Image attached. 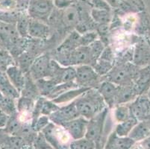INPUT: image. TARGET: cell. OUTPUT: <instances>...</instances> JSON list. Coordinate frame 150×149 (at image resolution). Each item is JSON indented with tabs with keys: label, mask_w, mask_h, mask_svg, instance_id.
<instances>
[{
	"label": "cell",
	"mask_w": 150,
	"mask_h": 149,
	"mask_svg": "<svg viewBox=\"0 0 150 149\" xmlns=\"http://www.w3.org/2000/svg\"><path fill=\"white\" fill-rule=\"evenodd\" d=\"M23 149H35L32 145H24Z\"/></svg>",
	"instance_id": "cell-41"
},
{
	"label": "cell",
	"mask_w": 150,
	"mask_h": 149,
	"mask_svg": "<svg viewBox=\"0 0 150 149\" xmlns=\"http://www.w3.org/2000/svg\"><path fill=\"white\" fill-rule=\"evenodd\" d=\"M149 136H150V133H149Z\"/></svg>",
	"instance_id": "cell-43"
},
{
	"label": "cell",
	"mask_w": 150,
	"mask_h": 149,
	"mask_svg": "<svg viewBox=\"0 0 150 149\" xmlns=\"http://www.w3.org/2000/svg\"><path fill=\"white\" fill-rule=\"evenodd\" d=\"M91 14L93 20L99 25H108L112 20L110 10L94 8L91 11Z\"/></svg>",
	"instance_id": "cell-25"
},
{
	"label": "cell",
	"mask_w": 150,
	"mask_h": 149,
	"mask_svg": "<svg viewBox=\"0 0 150 149\" xmlns=\"http://www.w3.org/2000/svg\"><path fill=\"white\" fill-rule=\"evenodd\" d=\"M108 107H106L99 114L96 115V117L88 120L84 138L95 142L96 145L99 144L102 138L103 128L106 117L108 113Z\"/></svg>",
	"instance_id": "cell-6"
},
{
	"label": "cell",
	"mask_w": 150,
	"mask_h": 149,
	"mask_svg": "<svg viewBox=\"0 0 150 149\" xmlns=\"http://www.w3.org/2000/svg\"><path fill=\"white\" fill-rule=\"evenodd\" d=\"M36 57V56L32 54L31 52L25 51L17 58H15V65H17L23 73L26 74L29 72L30 68Z\"/></svg>",
	"instance_id": "cell-23"
},
{
	"label": "cell",
	"mask_w": 150,
	"mask_h": 149,
	"mask_svg": "<svg viewBox=\"0 0 150 149\" xmlns=\"http://www.w3.org/2000/svg\"><path fill=\"white\" fill-rule=\"evenodd\" d=\"M97 90L104 99L109 109L114 108L117 105V98L120 86L108 81H103L101 82Z\"/></svg>",
	"instance_id": "cell-10"
},
{
	"label": "cell",
	"mask_w": 150,
	"mask_h": 149,
	"mask_svg": "<svg viewBox=\"0 0 150 149\" xmlns=\"http://www.w3.org/2000/svg\"><path fill=\"white\" fill-rule=\"evenodd\" d=\"M128 105L132 116L138 121L150 119V99L146 95H139Z\"/></svg>",
	"instance_id": "cell-7"
},
{
	"label": "cell",
	"mask_w": 150,
	"mask_h": 149,
	"mask_svg": "<svg viewBox=\"0 0 150 149\" xmlns=\"http://www.w3.org/2000/svg\"><path fill=\"white\" fill-rule=\"evenodd\" d=\"M8 119V116L0 110V128H4Z\"/></svg>",
	"instance_id": "cell-39"
},
{
	"label": "cell",
	"mask_w": 150,
	"mask_h": 149,
	"mask_svg": "<svg viewBox=\"0 0 150 149\" xmlns=\"http://www.w3.org/2000/svg\"><path fill=\"white\" fill-rule=\"evenodd\" d=\"M53 0H30L28 8V15L31 19L48 22L54 11Z\"/></svg>",
	"instance_id": "cell-5"
},
{
	"label": "cell",
	"mask_w": 150,
	"mask_h": 149,
	"mask_svg": "<svg viewBox=\"0 0 150 149\" xmlns=\"http://www.w3.org/2000/svg\"><path fill=\"white\" fill-rule=\"evenodd\" d=\"M23 123L20 121L17 113L8 117L6 125L4 128L11 136H17L20 132Z\"/></svg>",
	"instance_id": "cell-28"
},
{
	"label": "cell",
	"mask_w": 150,
	"mask_h": 149,
	"mask_svg": "<svg viewBox=\"0 0 150 149\" xmlns=\"http://www.w3.org/2000/svg\"><path fill=\"white\" fill-rule=\"evenodd\" d=\"M50 122V119L48 116H44V115H40L37 118L34 119L31 121V126L34 131L36 132H40L42 130L48 125Z\"/></svg>",
	"instance_id": "cell-32"
},
{
	"label": "cell",
	"mask_w": 150,
	"mask_h": 149,
	"mask_svg": "<svg viewBox=\"0 0 150 149\" xmlns=\"http://www.w3.org/2000/svg\"><path fill=\"white\" fill-rule=\"evenodd\" d=\"M24 145L25 143L21 137L10 135L0 149H23Z\"/></svg>",
	"instance_id": "cell-29"
},
{
	"label": "cell",
	"mask_w": 150,
	"mask_h": 149,
	"mask_svg": "<svg viewBox=\"0 0 150 149\" xmlns=\"http://www.w3.org/2000/svg\"><path fill=\"white\" fill-rule=\"evenodd\" d=\"M5 72L13 87L19 92H21L25 84V74L22 72L21 69L17 65L10 66L6 69Z\"/></svg>",
	"instance_id": "cell-19"
},
{
	"label": "cell",
	"mask_w": 150,
	"mask_h": 149,
	"mask_svg": "<svg viewBox=\"0 0 150 149\" xmlns=\"http://www.w3.org/2000/svg\"><path fill=\"white\" fill-rule=\"evenodd\" d=\"M0 93L8 98L17 100L20 93L13 87L5 72L0 70Z\"/></svg>",
	"instance_id": "cell-15"
},
{
	"label": "cell",
	"mask_w": 150,
	"mask_h": 149,
	"mask_svg": "<svg viewBox=\"0 0 150 149\" xmlns=\"http://www.w3.org/2000/svg\"><path fill=\"white\" fill-rule=\"evenodd\" d=\"M138 71L137 66L132 63L116 64L110 72L102 77V79L119 86L130 85L134 84Z\"/></svg>",
	"instance_id": "cell-2"
},
{
	"label": "cell",
	"mask_w": 150,
	"mask_h": 149,
	"mask_svg": "<svg viewBox=\"0 0 150 149\" xmlns=\"http://www.w3.org/2000/svg\"><path fill=\"white\" fill-rule=\"evenodd\" d=\"M28 23L29 20L23 16L16 24L17 30L21 37L28 38Z\"/></svg>",
	"instance_id": "cell-35"
},
{
	"label": "cell",
	"mask_w": 150,
	"mask_h": 149,
	"mask_svg": "<svg viewBox=\"0 0 150 149\" xmlns=\"http://www.w3.org/2000/svg\"><path fill=\"white\" fill-rule=\"evenodd\" d=\"M32 146L35 149H54L52 146L50 144V143L47 141V139H46L41 131L38 133Z\"/></svg>",
	"instance_id": "cell-34"
},
{
	"label": "cell",
	"mask_w": 150,
	"mask_h": 149,
	"mask_svg": "<svg viewBox=\"0 0 150 149\" xmlns=\"http://www.w3.org/2000/svg\"><path fill=\"white\" fill-rule=\"evenodd\" d=\"M60 107L59 105H56L54 102H52V100H50L49 98H45L44 102H43V106L41 109V115L44 116H50L52 113L56 111Z\"/></svg>",
	"instance_id": "cell-36"
},
{
	"label": "cell",
	"mask_w": 150,
	"mask_h": 149,
	"mask_svg": "<svg viewBox=\"0 0 150 149\" xmlns=\"http://www.w3.org/2000/svg\"><path fill=\"white\" fill-rule=\"evenodd\" d=\"M138 95L139 94L134 84L127 86H120L117 98V105H127L134 100Z\"/></svg>",
	"instance_id": "cell-16"
},
{
	"label": "cell",
	"mask_w": 150,
	"mask_h": 149,
	"mask_svg": "<svg viewBox=\"0 0 150 149\" xmlns=\"http://www.w3.org/2000/svg\"><path fill=\"white\" fill-rule=\"evenodd\" d=\"M90 88H86V87H77V88H73L71 90H67L66 92L63 93L62 94L58 95L55 98L52 99V102H54L58 105H67L74 102L77 99L81 94L84 93L85 91Z\"/></svg>",
	"instance_id": "cell-17"
},
{
	"label": "cell",
	"mask_w": 150,
	"mask_h": 149,
	"mask_svg": "<svg viewBox=\"0 0 150 149\" xmlns=\"http://www.w3.org/2000/svg\"><path fill=\"white\" fill-rule=\"evenodd\" d=\"M74 0H53L54 6L59 10H64L65 8L71 6Z\"/></svg>",
	"instance_id": "cell-38"
},
{
	"label": "cell",
	"mask_w": 150,
	"mask_h": 149,
	"mask_svg": "<svg viewBox=\"0 0 150 149\" xmlns=\"http://www.w3.org/2000/svg\"><path fill=\"white\" fill-rule=\"evenodd\" d=\"M150 133V119L146 121H140L134 127L130 132L129 137L137 143L146 139Z\"/></svg>",
	"instance_id": "cell-20"
},
{
	"label": "cell",
	"mask_w": 150,
	"mask_h": 149,
	"mask_svg": "<svg viewBox=\"0 0 150 149\" xmlns=\"http://www.w3.org/2000/svg\"><path fill=\"white\" fill-rule=\"evenodd\" d=\"M134 144L135 142L130 137H121L114 131L109 136L104 149H131Z\"/></svg>",
	"instance_id": "cell-13"
},
{
	"label": "cell",
	"mask_w": 150,
	"mask_h": 149,
	"mask_svg": "<svg viewBox=\"0 0 150 149\" xmlns=\"http://www.w3.org/2000/svg\"><path fill=\"white\" fill-rule=\"evenodd\" d=\"M139 95L147 93L150 87V66L139 69L138 73L134 81Z\"/></svg>",
	"instance_id": "cell-18"
},
{
	"label": "cell",
	"mask_w": 150,
	"mask_h": 149,
	"mask_svg": "<svg viewBox=\"0 0 150 149\" xmlns=\"http://www.w3.org/2000/svg\"><path fill=\"white\" fill-rule=\"evenodd\" d=\"M138 121L137 119L134 118L133 116H131L127 120L122 121V122L118 123L116 126L114 132L117 136L121 137H125L129 136V133L133 129V128L137 124Z\"/></svg>",
	"instance_id": "cell-24"
},
{
	"label": "cell",
	"mask_w": 150,
	"mask_h": 149,
	"mask_svg": "<svg viewBox=\"0 0 150 149\" xmlns=\"http://www.w3.org/2000/svg\"><path fill=\"white\" fill-rule=\"evenodd\" d=\"M69 149H96V144L95 142L84 137L77 140H73Z\"/></svg>",
	"instance_id": "cell-31"
},
{
	"label": "cell",
	"mask_w": 150,
	"mask_h": 149,
	"mask_svg": "<svg viewBox=\"0 0 150 149\" xmlns=\"http://www.w3.org/2000/svg\"><path fill=\"white\" fill-rule=\"evenodd\" d=\"M132 116L129 105H119L114 107L113 119L116 123H120L127 120Z\"/></svg>",
	"instance_id": "cell-26"
},
{
	"label": "cell",
	"mask_w": 150,
	"mask_h": 149,
	"mask_svg": "<svg viewBox=\"0 0 150 149\" xmlns=\"http://www.w3.org/2000/svg\"><path fill=\"white\" fill-rule=\"evenodd\" d=\"M0 110L8 117L17 113L16 100L0 94Z\"/></svg>",
	"instance_id": "cell-27"
},
{
	"label": "cell",
	"mask_w": 150,
	"mask_h": 149,
	"mask_svg": "<svg viewBox=\"0 0 150 149\" xmlns=\"http://www.w3.org/2000/svg\"><path fill=\"white\" fill-rule=\"evenodd\" d=\"M146 93H147L146 95H147V96H148V98L150 99V87H149V90H148V91H147Z\"/></svg>",
	"instance_id": "cell-42"
},
{
	"label": "cell",
	"mask_w": 150,
	"mask_h": 149,
	"mask_svg": "<svg viewBox=\"0 0 150 149\" xmlns=\"http://www.w3.org/2000/svg\"><path fill=\"white\" fill-rule=\"evenodd\" d=\"M17 8V0H0V11H13Z\"/></svg>",
	"instance_id": "cell-37"
},
{
	"label": "cell",
	"mask_w": 150,
	"mask_h": 149,
	"mask_svg": "<svg viewBox=\"0 0 150 149\" xmlns=\"http://www.w3.org/2000/svg\"><path fill=\"white\" fill-rule=\"evenodd\" d=\"M76 75L75 82L79 87L97 89L102 77L99 76L93 68L90 65H79L76 68Z\"/></svg>",
	"instance_id": "cell-4"
},
{
	"label": "cell",
	"mask_w": 150,
	"mask_h": 149,
	"mask_svg": "<svg viewBox=\"0 0 150 149\" xmlns=\"http://www.w3.org/2000/svg\"><path fill=\"white\" fill-rule=\"evenodd\" d=\"M12 65H15L13 57L5 49L0 48V70L5 72Z\"/></svg>",
	"instance_id": "cell-30"
},
{
	"label": "cell",
	"mask_w": 150,
	"mask_h": 149,
	"mask_svg": "<svg viewBox=\"0 0 150 149\" xmlns=\"http://www.w3.org/2000/svg\"><path fill=\"white\" fill-rule=\"evenodd\" d=\"M20 96L37 100L40 96L36 82L28 73L25 74V84L20 92Z\"/></svg>",
	"instance_id": "cell-22"
},
{
	"label": "cell",
	"mask_w": 150,
	"mask_h": 149,
	"mask_svg": "<svg viewBox=\"0 0 150 149\" xmlns=\"http://www.w3.org/2000/svg\"><path fill=\"white\" fill-rule=\"evenodd\" d=\"M80 117L91 119L108 107L97 89L90 88L75 101Z\"/></svg>",
	"instance_id": "cell-1"
},
{
	"label": "cell",
	"mask_w": 150,
	"mask_h": 149,
	"mask_svg": "<svg viewBox=\"0 0 150 149\" xmlns=\"http://www.w3.org/2000/svg\"><path fill=\"white\" fill-rule=\"evenodd\" d=\"M99 35L97 31H90L81 35L80 37V46H88L97 40Z\"/></svg>",
	"instance_id": "cell-33"
},
{
	"label": "cell",
	"mask_w": 150,
	"mask_h": 149,
	"mask_svg": "<svg viewBox=\"0 0 150 149\" xmlns=\"http://www.w3.org/2000/svg\"><path fill=\"white\" fill-rule=\"evenodd\" d=\"M51 35V30L48 25L41 21L30 19L28 23V36L31 39L47 40Z\"/></svg>",
	"instance_id": "cell-12"
},
{
	"label": "cell",
	"mask_w": 150,
	"mask_h": 149,
	"mask_svg": "<svg viewBox=\"0 0 150 149\" xmlns=\"http://www.w3.org/2000/svg\"><path fill=\"white\" fill-rule=\"evenodd\" d=\"M81 35L76 31H73L65 38L63 43L57 48L58 52H69L80 46Z\"/></svg>",
	"instance_id": "cell-21"
},
{
	"label": "cell",
	"mask_w": 150,
	"mask_h": 149,
	"mask_svg": "<svg viewBox=\"0 0 150 149\" xmlns=\"http://www.w3.org/2000/svg\"><path fill=\"white\" fill-rule=\"evenodd\" d=\"M88 122V119L82 117H79L65 123L61 126L65 128L73 140H77L82 139L85 136Z\"/></svg>",
	"instance_id": "cell-11"
},
{
	"label": "cell",
	"mask_w": 150,
	"mask_h": 149,
	"mask_svg": "<svg viewBox=\"0 0 150 149\" xmlns=\"http://www.w3.org/2000/svg\"><path fill=\"white\" fill-rule=\"evenodd\" d=\"M10 135L7 133L5 128H0V147L5 143Z\"/></svg>",
	"instance_id": "cell-40"
},
{
	"label": "cell",
	"mask_w": 150,
	"mask_h": 149,
	"mask_svg": "<svg viewBox=\"0 0 150 149\" xmlns=\"http://www.w3.org/2000/svg\"><path fill=\"white\" fill-rule=\"evenodd\" d=\"M80 115L76 107L75 101L71 103L60 106L59 108L49 116L50 121L53 124L63 125L65 123L79 117Z\"/></svg>",
	"instance_id": "cell-8"
},
{
	"label": "cell",
	"mask_w": 150,
	"mask_h": 149,
	"mask_svg": "<svg viewBox=\"0 0 150 149\" xmlns=\"http://www.w3.org/2000/svg\"><path fill=\"white\" fill-rule=\"evenodd\" d=\"M61 23L65 28H76L80 21L79 11L75 5H71L64 9L60 17Z\"/></svg>",
	"instance_id": "cell-14"
},
{
	"label": "cell",
	"mask_w": 150,
	"mask_h": 149,
	"mask_svg": "<svg viewBox=\"0 0 150 149\" xmlns=\"http://www.w3.org/2000/svg\"><path fill=\"white\" fill-rule=\"evenodd\" d=\"M50 60V54L47 53L41 54L35 58L28 72L34 81L48 77Z\"/></svg>",
	"instance_id": "cell-9"
},
{
	"label": "cell",
	"mask_w": 150,
	"mask_h": 149,
	"mask_svg": "<svg viewBox=\"0 0 150 149\" xmlns=\"http://www.w3.org/2000/svg\"><path fill=\"white\" fill-rule=\"evenodd\" d=\"M54 149H69L73 139L65 128L50 121L41 131Z\"/></svg>",
	"instance_id": "cell-3"
}]
</instances>
